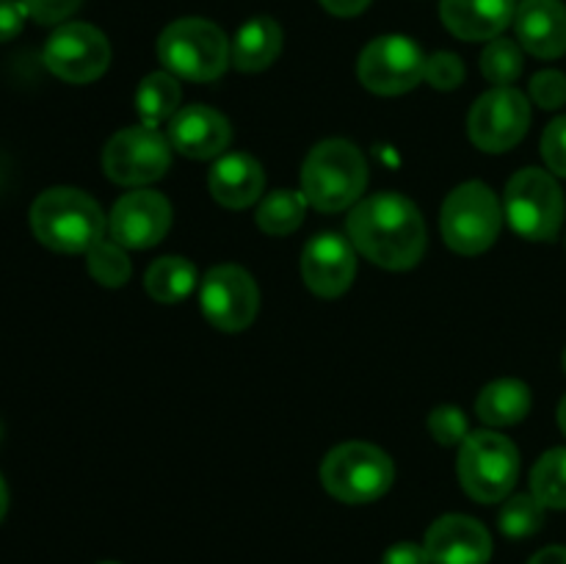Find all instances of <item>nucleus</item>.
Masks as SVG:
<instances>
[{
  "label": "nucleus",
  "instance_id": "1",
  "mask_svg": "<svg viewBox=\"0 0 566 564\" xmlns=\"http://www.w3.org/2000/svg\"><path fill=\"white\" fill-rule=\"evenodd\" d=\"M348 238L363 258L381 269H415L426 252L423 213L403 194H374L354 205Z\"/></svg>",
  "mask_w": 566,
  "mask_h": 564
},
{
  "label": "nucleus",
  "instance_id": "2",
  "mask_svg": "<svg viewBox=\"0 0 566 564\" xmlns=\"http://www.w3.org/2000/svg\"><path fill=\"white\" fill-rule=\"evenodd\" d=\"M105 213L86 191L70 186L48 188L31 205V230L53 252H88L105 236Z\"/></svg>",
  "mask_w": 566,
  "mask_h": 564
},
{
  "label": "nucleus",
  "instance_id": "3",
  "mask_svg": "<svg viewBox=\"0 0 566 564\" xmlns=\"http://www.w3.org/2000/svg\"><path fill=\"white\" fill-rule=\"evenodd\" d=\"M368 186V164L357 144L326 138L315 144L302 166V197L321 213H340L359 202Z\"/></svg>",
  "mask_w": 566,
  "mask_h": 564
},
{
  "label": "nucleus",
  "instance_id": "4",
  "mask_svg": "<svg viewBox=\"0 0 566 564\" xmlns=\"http://www.w3.org/2000/svg\"><path fill=\"white\" fill-rule=\"evenodd\" d=\"M158 59L166 72L193 83H210L232 64L230 39L216 22L182 17L158 36Z\"/></svg>",
  "mask_w": 566,
  "mask_h": 564
},
{
  "label": "nucleus",
  "instance_id": "5",
  "mask_svg": "<svg viewBox=\"0 0 566 564\" xmlns=\"http://www.w3.org/2000/svg\"><path fill=\"white\" fill-rule=\"evenodd\" d=\"M459 484L473 501H506L520 479V451L501 431H473L459 446Z\"/></svg>",
  "mask_w": 566,
  "mask_h": 564
},
{
  "label": "nucleus",
  "instance_id": "6",
  "mask_svg": "<svg viewBox=\"0 0 566 564\" xmlns=\"http://www.w3.org/2000/svg\"><path fill=\"white\" fill-rule=\"evenodd\" d=\"M396 481V464L370 442H343L332 448L321 464V484L343 503H374Z\"/></svg>",
  "mask_w": 566,
  "mask_h": 564
},
{
  "label": "nucleus",
  "instance_id": "7",
  "mask_svg": "<svg viewBox=\"0 0 566 564\" xmlns=\"http://www.w3.org/2000/svg\"><path fill=\"white\" fill-rule=\"evenodd\" d=\"M442 238L459 254H481L497 241L503 227V208L486 182L470 180L453 188L442 202Z\"/></svg>",
  "mask_w": 566,
  "mask_h": 564
},
{
  "label": "nucleus",
  "instance_id": "8",
  "mask_svg": "<svg viewBox=\"0 0 566 564\" xmlns=\"http://www.w3.org/2000/svg\"><path fill=\"white\" fill-rule=\"evenodd\" d=\"M503 213L525 241H553L564 221V191L553 171L520 169L506 186Z\"/></svg>",
  "mask_w": 566,
  "mask_h": 564
},
{
  "label": "nucleus",
  "instance_id": "9",
  "mask_svg": "<svg viewBox=\"0 0 566 564\" xmlns=\"http://www.w3.org/2000/svg\"><path fill=\"white\" fill-rule=\"evenodd\" d=\"M426 55L418 42L401 33H387L365 44L357 61V75L368 92L381 97L407 94L423 81Z\"/></svg>",
  "mask_w": 566,
  "mask_h": 564
},
{
  "label": "nucleus",
  "instance_id": "10",
  "mask_svg": "<svg viewBox=\"0 0 566 564\" xmlns=\"http://www.w3.org/2000/svg\"><path fill=\"white\" fill-rule=\"evenodd\" d=\"M171 164V144L158 127H125L103 149V171L119 186H147L160 180Z\"/></svg>",
  "mask_w": 566,
  "mask_h": 564
},
{
  "label": "nucleus",
  "instance_id": "11",
  "mask_svg": "<svg viewBox=\"0 0 566 564\" xmlns=\"http://www.w3.org/2000/svg\"><path fill=\"white\" fill-rule=\"evenodd\" d=\"M531 125V105L514 86H492L473 103L468 116L470 142L481 153L501 155L517 147Z\"/></svg>",
  "mask_w": 566,
  "mask_h": 564
},
{
  "label": "nucleus",
  "instance_id": "12",
  "mask_svg": "<svg viewBox=\"0 0 566 564\" xmlns=\"http://www.w3.org/2000/svg\"><path fill=\"white\" fill-rule=\"evenodd\" d=\"M199 304L210 326L221 332H243L258 318V282L241 265H213L199 285Z\"/></svg>",
  "mask_w": 566,
  "mask_h": 564
},
{
  "label": "nucleus",
  "instance_id": "13",
  "mask_svg": "<svg viewBox=\"0 0 566 564\" xmlns=\"http://www.w3.org/2000/svg\"><path fill=\"white\" fill-rule=\"evenodd\" d=\"M42 59L61 81L92 83L111 66V44L99 28L88 22H66L48 39Z\"/></svg>",
  "mask_w": 566,
  "mask_h": 564
},
{
  "label": "nucleus",
  "instance_id": "14",
  "mask_svg": "<svg viewBox=\"0 0 566 564\" xmlns=\"http://www.w3.org/2000/svg\"><path fill=\"white\" fill-rule=\"evenodd\" d=\"M171 227V205L164 194L138 188L125 194L108 216L111 241L125 249L158 247Z\"/></svg>",
  "mask_w": 566,
  "mask_h": 564
},
{
  "label": "nucleus",
  "instance_id": "15",
  "mask_svg": "<svg viewBox=\"0 0 566 564\" xmlns=\"http://www.w3.org/2000/svg\"><path fill=\"white\" fill-rule=\"evenodd\" d=\"M357 276V249L340 232H318L302 249V280L315 296L337 299Z\"/></svg>",
  "mask_w": 566,
  "mask_h": 564
},
{
  "label": "nucleus",
  "instance_id": "16",
  "mask_svg": "<svg viewBox=\"0 0 566 564\" xmlns=\"http://www.w3.org/2000/svg\"><path fill=\"white\" fill-rule=\"evenodd\" d=\"M171 149L193 160L221 158L232 142V127L224 114L208 105H186L177 111L166 127Z\"/></svg>",
  "mask_w": 566,
  "mask_h": 564
},
{
  "label": "nucleus",
  "instance_id": "17",
  "mask_svg": "<svg viewBox=\"0 0 566 564\" xmlns=\"http://www.w3.org/2000/svg\"><path fill=\"white\" fill-rule=\"evenodd\" d=\"M423 547L431 564H486L492 556V536L468 514H446L431 523Z\"/></svg>",
  "mask_w": 566,
  "mask_h": 564
},
{
  "label": "nucleus",
  "instance_id": "18",
  "mask_svg": "<svg viewBox=\"0 0 566 564\" xmlns=\"http://www.w3.org/2000/svg\"><path fill=\"white\" fill-rule=\"evenodd\" d=\"M517 14V0H442L440 17L453 36L464 42H492Z\"/></svg>",
  "mask_w": 566,
  "mask_h": 564
},
{
  "label": "nucleus",
  "instance_id": "19",
  "mask_svg": "<svg viewBox=\"0 0 566 564\" xmlns=\"http://www.w3.org/2000/svg\"><path fill=\"white\" fill-rule=\"evenodd\" d=\"M520 48L536 59L566 53V9L562 0H523L514 14Z\"/></svg>",
  "mask_w": 566,
  "mask_h": 564
},
{
  "label": "nucleus",
  "instance_id": "20",
  "mask_svg": "<svg viewBox=\"0 0 566 564\" xmlns=\"http://www.w3.org/2000/svg\"><path fill=\"white\" fill-rule=\"evenodd\" d=\"M208 186L216 202L230 210H241L260 202L265 188V171L249 153H224L221 158H216Z\"/></svg>",
  "mask_w": 566,
  "mask_h": 564
},
{
  "label": "nucleus",
  "instance_id": "21",
  "mask_svg": "<svg viewBox=\"0 0 566 564\" xmlns=\"http://www.w3.org/2000/svg\"><path fill=\"white\" fill-rule=\"evenodd\" d=\"M282 28L271 17H252L238 28L235 39L230 44L232 66L241 72H263L269 70L282 53Z\"/></svg>",
  "mask_w": 566,
  "mask_h": 564
},
{
  "label": "nucleus",
  "instance_id": "22",
  "mask_svg": "<svg viewBox=\"0 0 566 564\" xmlns=\"http://www.w3.org/2000/svg\"><path fill=\"white\" fill-rule=\"evenodd\" d=\"M531 387L520 379H495L475 398V415L492 429L514 426L528 418Z\"/></svg>",
  "mask_w": 566,
  "mask_h": 564
},
{
  "label": "nucleus",
  "instance_id": "23",
  "mask_svg": "<svg viewBox=\"0 0 566 564\" xmlns=\"http://www.w3.org/2000/svg\"><path fill=\"white\" fill-rule=\"evenodd\" d=\"M197 288V269L188 258L166 254L158 258L144 274V291L160 304H177Z\"/></svg>",
  "mask_w": 566,
  "mask_h": 564
},
{
  "label": "nucleus",
  "instance_id": "24",
  "mask_svg": "<svg viewBox=\"0 0 566 564\" xmlns=\"http://www.w3.org/2000/svg\"><path fill=\"white\" fill-rule=\"evenodd\" d=\"M180 83L171 72H153L136 88V111L147 127L169 122L180 111Z\"/></svg>",
  "mask_w": 566,
  "mask_h": 564
},
{
  "label": "nucleus",
  "instance_id": "25",
  "mask_svg": "<svg viewBox=\"0 0 566 564\" xmlns=\"http://www.w3.org/2000/svg\"><path fill=\"white\" fill-rule=\"evenodd\" d=\"M307 199L302 191H271L260 199L254 221L269 236H291L302 227Z\"/></svg>",
  "mask_w": 566,
  "mask_h": 564
},
{
  "label": "nucleus",
  "instance_id": "26",
  "mask_svg": "<svg viewBox=\"0 0 566 564\" xmlns=\"http://www.w3.org/2000/svg\"><path fill=\"white\" fill-rule=\"evenodd\" d=\"M531 495L545 509H566V448H553L536 459Z\"/></svg>",
  "mask_w": 566,
  "mask_h": 564
},
{
  "label": "nucleus",
  "instance_id": "27",
  "mask_svg": "<svg viewBox=\"0 0 566 564\" xmlns=\"http://www.w3.org/2000/svg\"><path fill=\"white\" fill-rule=\"evenodd\" d=\"M86 269L103 288H122L133 274L127 249L116 241H99L86 252Z\"/></svg>",
  "mask_w": 566,
  "mask_h": 564
},
{
  "label": "nucleus",
  "instance_id": "28",
  "mask_svg": "<svg viewBox=\"0 0 566 564\" xmlns=\"http://www.w3.org/2000/svg\"><path fill=\"white\" fill-rule=\"evenodd\" d=\"M481 72L492 86H512L523 75V48L512 39H492L481 53Z\"/></svg>",
  "mask_w": 566,
  "mask_h": 564
},
{
  "label": "nucleus",
  "instance_id": "29",
  "mask_svg": "<svg viewBox=\"0 0 566 564\" xmlns=\"http://www.w3.org/2000/svg\"><path fill=\"white\" fill-rule=\"evenodd\" d=\"M497 523H501V531L512 540H525V536L536 534L545 523V506L536 501L528 492H520V495H512L506 503H503L501 514H497Z\"/></svg>",
  "mask_w": 566,
  "mask_h": 564
},
{
  "label": "nucleus",
  "instance_id": "30",
  "mask_svg": "<svg viewBox=\"0 0 566 564\" xmlns=\"http://www.w3.org/2000/svg\"><path fill=\"white\" fill-rule=\"evenodd\" d=\"M429 435L434 437L440 446H462L470 435L468 415L459 407H451V404H442V407L431 409Z\"/></svg>",
  "mask_w": 566,
  "mask_h": 564
},
{
  "label": "nucleus",
  "instance_id": "31",
  "mask_svg": "<svg viewBox=\"0 0 566 564\" xmlns=\"http://www.w3.org/2000/svg\"><path fill=\"white\" fill-rule=\"evenodd\" d=\"M423 81L429 86L440 88V92H453V88L462 86L464 81V64L457 53H434L426 59V72H423Z\"/></svg>",
  "mask_w": 566,
  "mask_h": 564
},
{
  "label": "nucleus",
  "instance_id": "32",
  "mask_svg": "<svg viewBox=\"0 0 566 564\" xmlns=\"http://www.w3.org/2000/svg\"><path fill=\"white\" fill-rule=\"evenodd\" d=\"M531 100H534L539 108L556 111L566 103V75L558 70H545L536 72L531 77Z\"/></svg>",
  "mask_w": 566,
  "mask_h": 564
},
{
  "label": "nucleus",
  "instance_id": "33",
  "mask_svg": "<svg viewBox=\"0 0 566 564\" xmlns=\"http://www.w3.org/2000/svg\"><path fill=\"white\" fill-rule=\"evenodd\" d=\"M542 158L553 175L566 177V116H558L542 133Z\"/></svg>",
  "mask_w": 566,
  "mask_h": 564
},
{
  "label": "nucleus",
  "instance_id": "34",
  "mask_svg": "<svg viewBox=\"0 0 566 564\" xmlns=\"http://www.w3.org/2000/svg\"><path fill=\"white\" fill-rule=\"evenodd\" d=\"M22 3L36 22L55 25V22H64L66 17L75 14L83 0H22Z\"/></svg>",
  "mask_w": 566,
  "mask_h": 564
},
{
  "label": "nucleus",
  "instance_id": "35",
  "mask_svg": "<svg viewBox=\"0 0 566 564\" xmlns=\"http://www.w3.org/2000/svg\"><path fill=\"white\" fill-rule=\"evenodd\" d=\"M28 9L22 0H0V42H9L22 31L28 20Z\"/></svg>",
  "mask_w": 566,
  "mask_h": 564
},
{
  "label": "nucleus",
  "instance_id": "36",
  "mask_svg": "<svg viewBox=\"0 0 566 564\" xmlns=\"http://www.w3.org/2000/svg\"><path fill=\"white\" fill-rule=\"evenodd\" d=\"M381 564H431L429 553L423 545H415V542H398L390 551L385 553Z\"/></svg>",
  "mask_w": 566,
  "mask_h": 564
},
{
  "label": "nucleus",
  "instance_id": "37",
  "mask_svg": "<svg viewBox=\"0 0 566 564\" xmlns=\"http://www.w3.org/2000/svg\"><path fill=\"white\" fill-rule=\"evenodd\" d=\"M318 3L335 17H357L368 9L370 0H318Z\"/></svg>",
  "mask_w": 566,
  "mask_h": 564
},
{
  "label": "nucleus",
  "instance_id": "38",
  "mask_svg": "<svg viewBox=\"0 0 566 564\" xmlns=\"http://www.w3.org/2000/svg\"><path fill=\"white\" fill-rule=\"evenodd\" d=\"M528 564H566V547L562 545L545 547V551L536 553Z\"/></svg>",
  "mask_w": 566,
  "mask_h": 564
},
{
  "label": "nucleus",
  "instance_id": "39",
  "mask_svg": "<svg viewBox=\"0 0 566 564\" xmlns=\"http://www.w3.org/2000/svg\"><path fill=\"white\" fill-rule=\"evenodd\" d=\"M6 509H9V490H6V481L3 476H0V520H3Z\"/></svg>",
  "mask_w": 566,
  "mask_h": 564
},
{
  "label": "nucleus",
  "instance_id": "40",
  "mask_svg": "<svg viewBox=\"0 0 566 564\" xmlns=\"http://www.w3.org/2000/svg\"><path fill=\"white\" fill-rule=\"evenodd\" d=\"M558 426H562V431L566 435V396L562 398V404H558Z\"/></svg>",
  "mask_w": 566,
  "mask_h": 564
},
{
  "label": "nucleus",
  "instance_id": "41",
  "mask_svg": "<svg viewBox=\"0 0 566 564\" xmlns=\"http://www.w3.org/2000/svg\"><path fill=\"white\" fill-rule=\"evenodd\" d=\"M564 370H566V348H564Z\"/></svg>",
  "mask_w": 566,
  "mask_h": 564
},
{
  "label": "nucleus",
  "instance_id": "42",
  "mask_svg": "<svg viewBox=\"0 0 566 564\" xmlns=\"http://www.w3.org/2000/svg\"><path fill=\"white\" fill-rule=\"evenodd\" d=\"M103 564H116V562H103Z\"/></svg>",
  "mask_w": 566,
  "mask_h": 564
}]
</instances>
